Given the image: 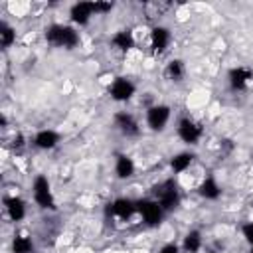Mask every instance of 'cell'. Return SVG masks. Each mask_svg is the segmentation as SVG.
I'll list each match as a JSON object with an SVG mask.
<instances>
[{
    "instance_id": "18",
    "label": "cell",
    "mask_w": 253,
    "mask_h": 253,
    "mask_svg": "<svg viewBox=\"0 0 253 253\" xmlns=\"http://www.w3.org/2000/svg\"><path fill=\"white\" fill-rule=\"evenodd\" d=\"M198 194L204 200H217L221 196V186H219V182L213 176H206L198 184Z\"/></svg>"
},
{
    "instance_id": "2",
    "label": "cell",
    "mask_w": 253,
    "mask_h": 253,
    "mask_svg": "<svg viewBox=\"0 0 253 253\" xmlns=\"http://www.w3.org/2000/svg\"><path fill=\"white\" fill-rule=\"evenodd\" d=\"M32 198H34V204L40 210H49V211L55 210V196H53V190H51V182L45 174L34 176V180H32Z\"/></svg>"
},
{
    "instance_id": "19",
    "label": "cell",
    "mask_w": 253,
    "mask_h": 253,
    "mask_svg": "<svg viewBox=\"0 0 253 253\" xmlns=\"http://www.w3.org/2000/svg\"><path fill=\"white\" fill-rule=\"evenodd\" d=\"M34 251V239L26 231H16L12 237V253H32Z\"/></svg>"
},
{
    "instance_id": "1",
    "label": "cell",
    "mask_w": 253,
    "mask_h": 253,
    "mask_svg": "<svg viewBox=\"0 0 253 253\" xmlns=\"http://www.w3.org/2000/svg\"><path fill=\"white\" fill-rule=\"evenodd\" d=\"M43 38L45 42L51 45V47H59V49H73L79 45L81 38H79V32L75 26L71 24H49L43 32Z\"/></svg>"
},
{
    "instance_id": "3",
    "label": "cell",
    "mask_w": 253,
    "mask_h": 253,
    "mask_svg": "<svg viewBox=\"0 0 253 253\" xmlns=\"http://www.w3.org/2000/svg\"><path fill=\"white\" fill-rule=\"evenodd\" d=\"M152 198H154V200L162 206V210L168 213V211L176 210L178 204H180V188H178V184H176L172 178H166V180H162L160 184H156V188H154V192H152Z\"/></svg>"
},
{
    "instance_id": "17",
    "label": "cell",
    "mask_w": 253,
    "mask_h": 253,
    "mask_svg": "<svg viewBox=\"0 0 253 253\" xmlns=\"http://www.w3.org/2000/svg\"><path fill=\"white\" fill-rule=\"evenodd\" d=\"M194 158L196 154L190 152V150H182V152H176L172 158H170V168L174 174H184L190 170V166L194 164Z\"/></svg>"
},
{
    "instance_id": "26",
    "label": "cell",
    "mask_w": 253,
    "mask_h": 253,
    "mask_svg": "<svg viewBox=\"0 0 253 253\" xmlns=\"http://www.w3.org/2000/svg\"><path fill=\"white\" fill-rule=\"evenodd\" d=\"M249 253H253V245H249Z\"/></svg>"
},
{
    "instance_id": "22",
    "label": "cell",
    "mask_w": 253,
    "mask_h": 253,
    "mask_svg": "<svg viewBox=\"0 0 253 253\" xmlns=\"http://www.w3.org/2000/svg\"><path fill=\"white\" fill-rule=\"evenodd\" d=\"M16 43V30L8 22H0V45L2 49H8Z\"/></svg>"
},
{
    "instance_id": "6",
    "label": "cell",
    "mask_w": 253,
    "mask_h": 253,
    "mask_svg": "<svg viewBox=\"0 0 253 253\" xmlns=\"http://www.w3.org/2000/svg\"><path fill=\"white\" fill-rule=\"evenodd\" d=\"M107 93L113 101L117 103H126L134 97L136 93V85L132 79L125 77V75H119V77H111L109 81V87H107Z\"/></svg>"
},
{
    "instance_id": "24",
    "label": "cell",
    "mask_w": 253,
    "mask_h": 253,
    "mask_svg": "<svg viewBox=\"0 0 253 253\" xmlns=\"http://www.w3.org/2000/svg\"><path fill=\"white\" fill-rule=\"evenodd\" d=\"M241 235H243V239H245L249 245H253V221L243 223V227H241Z\"/></svg>"
},
{
    "instance_id": "21",
    "label": "cell",
    "mask_w": 253,
    "mask_h": 253,
    "mask_svg": "<svg viewBox=\"0 0 253 253\" xmlns=\"http://www.w3.org/2000/svg\"><path fill=\"white\" fill-rule=\"evenodd\" d=\"M164 73H166L168 79H172V81H180V79H184V75H186V65H184V61L178 59V57H176V59H170V61L166 63Z\"/></svg>"
},
{
    "instance_id": "14",
    "label": "cell",
    "mask_w": 253,
    "mask_h": 253,
    "mask_svg": "<svg viewBox=\"0 0 253 253\" xmlns=\"http://www.w3.org/2000/svg\"><path fill=\"white\" fill-rule=\"evenodd\" d=\"M61 140V134L55 128H40L34 136H32V144L38 150H53Z\"/></svg>"
},
{
    "instance_id": "25",
    "label": "cell",
    "mask_w": 253,
    "mask_h": 253,
    "mask_svg": "<svg viewBox=\"0 0 253 253\" xmlns=\"http://www.w3.org/2000/svg\"><path fill=\"white\" fill-rule=\"evenodd\" d=\"M158 253H182V247H178L176 243H164L158 249Z\"/></svg>"
},
{
    "instance_id": "16",
    "label": "cell",
    "mask_w": 253,
    "mask_h": 253,
    "mask_svg": "<svg viewBox=\"0 0 253 253\" xmlns=\"http://www.w3.org/2000/svg\"><path fill=\"white\" fill-rule=\"evenodd\" d=\"M136 172V162L128 154H117L115 158V176L119 180H128Z\"/></svg>"
},
{
    "instance_id": "13",
    "label": "cell",
    "mask_w": 253,
    "mask_h": 253,
    "mask_svg": "<svg viewBox=\"0 0 253 253\" xmlns=\"http://www.w3.org/2000/svg\"><path fill=\"white\" fill-rule=\"evenodd\" d=\"M97 16L95 14V4L93 2H75L71 8H69V20H71V26H87L91 22V18Z\"/></svg>"
},
{
    "instance_id": "10",
    "label": "cell",
    "mask_w": 253,
    "mask_h": 253,
    "mask_svg": "<svg viewBox=\"0 0 253 253\" xmlns=\"http://www.w3.org/2000/svg\"><path fill=\"white\" fill-rule=\"evenodd\" d=\"M115 128L123 134V136H126V138H134V136H138L140 134V123L136 121V117L132 115V113H128V111H119V113H115Z\"/></svg>"
},
{
    "instance_id": "4",
    "label": "cell",
    "mask_w": 253,
    "mask_h": 253,
    "mask_svg": "<svg viewBox=\"0 0 253 253\" xmlns=\"http://www.w3.org/2000/svg\"><path fill=\"white\" fill-rule=\"evenodd\" d=\"M136 213L142 217L144 225H148V227H158L166 215V211L162 210V206L154 198L138 200L136 202Z\"/></svg>"
},
{
    "instance_id": "9",
    "label": "cell",
    "mask_w": 253,
    "mask_h": 253,
    "mask_svg": "<svg viewBox=\"0 0 253 253\" xmlns=\"http://www.w3.org/2000/svg\"><path fill=\"white\" fill-rule=\"evenodd\" d=\"M227 83L233 91H247L253 85V69L247 65H235L227 73Z\"/></svg>"
},
{
    "instance_id": "12",
    "label": "cell",
    "mask_w": 253,
    "mask_h": 253,
    "mask_svg": "<svg viewBox=\"0 0 253 253\" xmlns=\"http://www.w3.org/2000/svg\"><path fill=\"white\" fill-rule=\"evenodd\" d=\"M109 213H111V217H115V219L128 221L130 217L138 215V213H136V202L130 200V198H117V200L111 202Z\"/></svg>"
},
{
    "instance_id": "5",
    "label": "cell",
    "mask_w": 253,
    "mask_h": 253,
    "mask_svg": "<svg viewBox=\"0 0 253 253\" xmlns=\"http://www.w3.org/2000/svg\"><path fill=\"white\" fill-rule=\"evenodd\" d=\"M172 119V109L166 103H154L146 109V126L152 132H162Z\"/></svg>"
},
{
    "instance_id": "8",
    "label": "cell",
    "mask_w": 253,
    "mask_h": 253,
    "mask_svg": "<svg viewBox=\"0 0 253 253\" xmlns=\"http://www.w3.org/2000/svg\"><path fill=\"white\" fill-rule=\"evenodd\" d=\"M170 43H172V32H170V28H166L162 24H156V26L150 28V32H148V45H150V51L154 55L166 53L168 47H170Z\"/></svg>"
},
{
    "instance_id": "20",
    "label": "cell",
    "mask_w": 253,
    "mask_h": 253,
    "mask_svg": "<svg viewBox=\"0 0 253 253\" xmlns=\"http://www.w3.org/2000/svg\"><path fill=\"white\" fill-rule=\"evenodd\" d=\"M202 245H204V237L198 229H190L182 239V251L184 253H200Z\"/></svg>"
},
{
    "instance_id": "23",
    "label": "cell",
    "mask_w": 253,
    "mask_h": 253,
    "mask_svg": "<svg viewBox=\"0 0 253 253\" xmlns=\"http://www.w3.org/2000/svg\"><path fill=\"white\" fill-rule=\"evenodd\" d=\"M93 4H95V14L97 16H103V14H107V12H111L115 8L113 2H93Z\"/></svg>"
},
{
    "instance_id": "7",
    "label": "cell",
    "mask_w": 253,
    "mask_h": 253,
    "mask_svg": "<svg viewBox=\"0 0 253 253\" xmlns=\"http://www.w3.org/2000/svg\"><path fill=\"white\" fill-rule=\"evenodd\" d=\"M176 134L184 144L196 146L204 136V126H202V123H198L192 117H182L176 126Z\"/></svg>"
},
{
    "instance_id": "11",
    "label": "cell",
    "mask_w": 253,
    "mask_h": 253,
    "mask_svg": "<svg viewBox=\"0 0 253 253\" xmlns=\"http://www.w3.org/2000/svg\"><path fill=\"white\" fill-rule=\"evenodd\" d=\"M4 215L10 221H14V223L26 219V215H28V204H26V200H22L18 194L4 196Z\"/></svg>"
},
{
    "instance_id": "15",
    "label": "cell",
    "mask_w": 253,
    "mask_h": 253,
    "mask_svg": "<svg viewBox=\"0 0 253 253\" xmlns=\"http://www.w3.org/2000/svg\"><path fill=\"white\" fill-rule=\"evenodd\" d=\"M111 45H113L117 51L126 53V51H130V49L136 45V36H134V32H132L130 28H121V30H117V32L111 36Z\"/></svg>"
},
{
    "instance_id": "27",
    "label": "cell",
    "mask_w": 253,
    "mask_h": 253,
    "mask_svg": "<svg viewBox=\"0 0 253 253\" xmlns=\"http://www.w3.org/2000/svg\"><path fill=\"white\" fill-rule=\"evenodd\" d=\"M251 156H253V154H251Z\"/></svg>"
}]
</instances>
